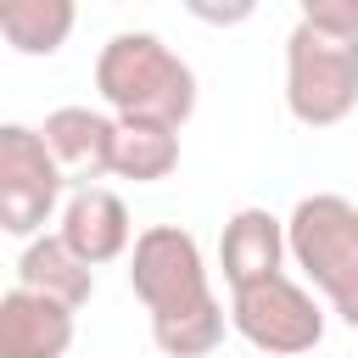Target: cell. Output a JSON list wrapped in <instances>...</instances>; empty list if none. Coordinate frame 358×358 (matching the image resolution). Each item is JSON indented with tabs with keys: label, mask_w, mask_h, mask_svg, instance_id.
<instances>
[{
	"label": "cell",
	"mask_w": 358,
	"mask_h": 358,
	"mask_svg": "<svg viewBox=\"0 0 358 358\" xmlns=\"http://www.w3.org/2000/svg\"><path fill=\"white\" fill-rule=\"evenodd\" d=\"M78 22L73 0H6L0 6V34L17 56H56Z\"/></svg>",
	"instance_id": "obj_12"
},
{
	"label": "cell",
	"mask_w": 358,
	"mask_h": 358,
	"mask_svg": "<svg viewBox=\"0 0 358 358\" xmlns=\"http://www.w3.org/2000/svg\"><path fill=\"white\" fill-rule=\"evenodd\" d=\"M358 106V39H330L308 22L285 34V112L302 129H336Z\"/></svg>",
	"instance_id": "obj_4"
},
{
	"label": "cell",
	"mask_w": 358,
	"mask_h": 358,
	"mask_svg": "<svg viewBox=\"0 0 358 358\" xmlns=\"http://www.w3.org/2000/svg\"><path fill=\"white\" fill-rule=\"evenodd\" d=\"M73 308L11 285L0 296V358H67L73 347Z\"/></svg>",
	"instance_id": "obj_9"
},
{
	"label": "cell",
	"mask_w": 358,
	"mask_h": 358,
	"mask_svg": "<svg viewBox=\"0 0 358 358\" xmlns=\"http://www.w3.org/2000/svg\"><path fill=\"white\" fill-rule=\"evenodd\" d=\"M291 263L302 268V285H313L330 313L358 330V201L336 190H313L285 213Z\"/></svg>",
	"instance_id": "obj_3"
},
{
	"label": "cell",
	"mask_w": 358,
	"mask_h": 358,
	"mask_svg": "<svg viewBox=\"0 0 358 358\" xmlns=\"http://www.w3.org/2000/svg\"><path fill=\"white\" fill-rule=\"evenodd\" d=\"M56 235L90 263V268H106L117 263L123 252H134V224H129V207L117 190L106 185H78L56 218Z\"/></svg>",
	"instance_id": "obj_8"
},
{
	"label": "cell",
	"mask_w": 358,
	"mask_h": 358,
	"mask_svg": "<svg viewBox=\"0 0 358 358\" xmlns=\"http://www.w3.org/2000/svg\"><path fill=\"white\" fill-rule=\"evenodd\" d=\"M39 134H45V145H50V157L62 162L67 179H84V185H90V179H101V173H112V145H117V117H112V112L56 106V112H45Z\"/></svg>",
	"instance_id": "obj_10"
},
{
	"label": "cell",
	"mask_w": 358,
	"mask_h": 358,
	"mask_svg": "<svg viewBox=\"0 0 358 358\" xmlns=\"http://www.w3.org/2000/svg\"><path fill=\"white\" fill-rule=\"evenodd\" d=\"M179 168V129L168 123H123L117 117V145H112V173L134 185H157Z\"/></svg>",
	"instance_id": "obj_13"
},
{
	"label": "cell",
	"mask_w": 358,
	"mask_h": 358,
	"mask_svg": "<svg viewBox=\"0 0 358 358\" xmlns=\"http://www.w3.org/2000/svg\"><path fill=\"white\" fill-rule=\"evenodd\" d=\"M291 263V241H285V218L268 213V207H241L224 218V235H218V268H224V285L229 291H246V285H263L274 274H285Z\"/></svg>",
	"instance_id": "obj_7"
},
{
	"label": "cell",
	"mask_w": 358,
	"mask_h": 358,
	"mask_svg": "<svg viewBox=\"0 0 358 358\" xmlns=\"http://www.w3.org/2000/svg\"><path fill=\"white\" fill-rule=\"evenodd\" d=\"M17 285L22 291H39L62 308H84L95 296V268L62 241V235H34L22 252H17Z\"/></svg>",
	"instance_id": "obj_11"
},
{
	"label": "cell",
	"mask_w": 358,
	"mask_h": 358,
	"mask_svg": "<svg viewBox=\"0 0 358 358\" xmlns=\"http://www.w3.org/2000/svg\"><path fill=\"white\" fill-rule=\"evenodd\" d=\"M129 291L140 296L151 319V341L168 358H207L224 341V302L213 296L207 257L190 229L179 224H151L134 235L129 252Z\"/></svg>",
	"instance_id": "obj_1"
},
{
	"label": "cell",
	"mask_w": 358,
	"mask_h": 358,
	"mask_svg": "<svg viewBox=\"0 0 358 358\" xmlns=\"http://www.w3.org/2000/svg\"><path fill=\"white\" fill-rule=\"evenodd\" d=\"M190 17H201V22H246V17H252V0H241V6H207V0H190Z\"/></svg>",
	"instance_id": "obj_15"
},
{
	"label": "cell",
	"mask_w": 358,
	"mask_h": 358,
	"mask_svg": "<svg viewBox=\"0 0 358 358\" xmlns=\"http://www.w3.org/2000/svg\"><path fill=\"white\" fill-rule=\"evenodd\" d=\"M67 207V173L50 157L45 134L28 123H0V229L22 246L45 235L50 218Z\"/></svg>",
	"instance_id": "obj_5"
},
{
	"label": "cell",
	"mask_w": 358,
	"mask_h": 358,
	"mask_svg": "<svg viewBox=\"0 0 358 358\" xmlns=\"http://www.w3.org/2000/svg\"><path fill=\"white\" fill-rule=\"evenodd\" d=\"M229 330L268 358H302L324 341V308L313 285H302L296 274H274L263 285L229 291Z\"/></svg>",
	"instance_id": "obj_6"
},
{
	"label": "cell",
	"mask_w": 358,
	"mask_h": 358,
	"mask_svg": "<svg viewBox=\"0 0 358 358\" xmlns=\"http://www.w3.org/2000/svg\"><path fill=\"white\" fill-rule=\"evenodd\" d=\"M296 22H308L330 39H358V0H302Z\"/></svg>",
	"instance_id": "obj_14"
},
{
	"label": "cell",
	"mask_w": 358,
	"mask_h": 358,
	"mask_svg": "<svg viewBox=\"0 0 358 358\" xmlns=\"http://www.w3.org/2000/svg\"><path fill=\"white\" fill-rule=\"evenodd\" d=\"M95 90L112 117L123 123H168L185 129L196 112V73L190 62L145 28H123L95 56Z\"/></svg>",
	"instance_id": "obj_2"
}]
</instances>
